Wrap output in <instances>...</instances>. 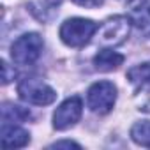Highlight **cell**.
<instances>
[{
  "instance_id": "1",
  "label": "cell",
  "mask_w": 150,
  "mask_h": 150,
  "mask_svg": "<svg viewBox=\"0 0 150 150\" xmlns=\"http://www.w3.org/2000/svg\"><path fill=\"white\" fill-rule=\"evenodd\" d=\"M97 28H99V25L94 23L92 20L71 18V20L62 23V27H60V39L64 41V44H67L71 48H80V46L87 44L94 37Z\"/></svg>"
},
{
  "instance_id": "13",
  "label": "cell",
  "mask_w": 150,
  "mask_h": 150,
  "mask_svg": "<svg viewBox=\"0 0 150 150\" xmlns=\"http://www.w3.org/2000/svg\"><path fill=\"white\" fill-rule=\"evenodd\" d=\"M136 104H138V110L150 113V80L141 83V87L136 94Z\"/></svg>"
},
{
  "instance_id": "15",
  "label": "cell",
  "mask_w": 150,
  "mask_h": 150,
  "mask_svg": "<svg viewBox=\"0 0 150 150\" xmlns=\"http://www.w3.org/2000/svg\"><path fill=\"white\" fill-rule=\"evenodd\" d=\"M2 72H4V76H2V83L4 85H7L11 80H14V78H11V71H9L7 62H2Z\"/></svg>"
},
{
  "instance_id": "16",
  "label": "cell",
  "mask_w": 150,
  "mask_h": 150,
  "mask_svg": "<svg viewBox=\"0 0 150 150\" xmlns=\"http://www.w3.org/2000/svg\"><path fill=\"white\" fill-rule=\"evenodd\" d=\"M53 148H71V146H76V148H80V145L78 143H72V141H58V143H53L51 145Z\"/></svg>"
},
{
  "instance_id": "4",
  "label": "cell",
  "mask_w": 150,
  "mask_h": 150,
  "mask_svg": "<svg viewBox=\"0 0 150 150\" xmlns=\"http://www.w3.org/2000/svg\"><path fill=\"white\" fill-rule=\"evenodd\" d=\"M117 101V87L111 81H97L88 88L87 104L94 113L106 115Z\"/></svg>"
},
{
  "instance_id": "2",
  "label": "cell",
  "mask_w": 150,
  "mask_h": 150,
  "mask_svg": "<svg viewBox=\"0 0 150 150\" xmlns=\"http://www.w3.org/2000/svg\"><path fill=\"white\" fill-rule=\"evenodd\" d=\"M42 37L39 34H25L11 46V57L18 65H32L42 53Z\"/></svg>"
},
{
  "instance_id": "5",
  "label": "cell",
  "mask_w": 150,
  "mask_h": 150,
  "mask_svg": "<svg viewBox=\"0 0 150 150\" xmlns=\"http://www.w3.org/2000/svg\"><path fill=\"white\" fill-rule=\"evenodd\" d=\"M131 30V20L127 16H113L97 28V42L103 46H118L125 41Z\"/></svg>"
},
{
  "instance_id": "12",
  "label": "cell",
  "mask_w": 150,
  "mask_h": 150,
  "mask_svg": "<svg viewBox=\"0 0 150 150\" xmlns=\"http://www.w3.org/2000/svg\"><path fill=\"white\" fill-rule=\"evenodd\" d=\"M127 80H129L131 83H139V85H141L143 81L150 80V62L129 69V72H127Z\"/></svg>"
},
{
  "instance_id": "8",
  "label": "cell",
  "mask_w": 150,
  "mask_h": 150,
  "mask_svg": "<svg viewBox=\"0 0 150 150\" xmlns=\"http://www.w3.org/2000/svg\"><path fill=\"white\" fill-rule=\"evenodd\" d=\"M28 132L14 124H2V146L4 148H20L28 143Z\"/></svg>"
},
{
  "instance_id": "3",
  "label": "cell",
  "mask_w": 150,
  "mask_h": 150,
  "mask_svg": "<svg viewBox=\"0 0 150 150\" xmlns=\"http://www.w3.org/2000/svg\"><path fill=\"white\" fill-rule=\"evenodd\" d=\"M18 94L23 101L30 103V104H37V106H46L51 104L57 99L55 90L46 85L42 80L37 78H25L18 83Z\"/></svg>"
},
{
  "instance_id": "7",
  "label": "cell",
  "mask_w": 150,
  "mask_h": 150,
  "mask_svg": "<svg viewBox=\"0 0 150 150\" xmlns=\"http://www.w3.org/2000/svg\"><path fill=\"white\" fill-rule=\"evenodd\" d=\"M127 18L134 23V27L145 28L150 23V0H129Z\"/></svg>"
},
{
  "instance_id": "6",
  "label": "cell",
  "mask_w": 150,
  "mask_h": 150,
  "mask_svg": "<svg viewBox=\"0 0 150 150\" xmlns=\"http://www.w3.org/2000/svg\"><path fill=\"white\" fill-rule=\"evenodd\" d=\"M81 111H83V101L78 96H72L69 99H65L57 111L53 113V127L58 131H65L69 127H72L80 118H81Z\"/></svg>"
},
{
  "instance_id": "10",
  "label": "cell",
  "mask_w": 150,
  "mask_h": 150,
  "mask_svg": "<svg viewBox=\"0 0 150 150\" xmlns=\"http://www.w3.org/2000/svg\"><path fill=\"white\" fill-rule=\"evenodd\" d=\"M28 117H30V111L21 106L4 104V108H2V122L4 124H18V122L27 120Z\"/></svg>"
},
{
  "instance_id": "9",
  "label": "cell",
  "mask_w": 150,
  "mask_h": 150,
  "mask_svg": "<svg viewBox=\"0 0 150 150\" xmlns=\"http://www.w3.org/2000/svg\"><path fill=\"white\" fill-rule=\"evenodd\" d=\"M124 64V55L117 53V51H111V50H103L99 51L96 57H94V65L97 71H103V72H110V71H115L118 69L120 65Z\"/></svg>"
},
{
  "instance_id": "11",
  "label": "cell",
  "mask_w": 150,
  "mask_h": 150,
  "mask_svg": "<svg viewBox=\"0 0 150 150\" xmlns=\"http://www.w3.org/2000/svg\"><path fill=\"white\" fill-rule=\"evenodd\" d=\"M131 138L141 146H150V122H136L131 129Z\"/></svg>"
},
{
  "instance_id": "14",
  "label": "cell",
  "mask_w": 150,
  "mask_h": 150,
  "mask_svg": "<svg viewBox=\"0 0 150 150\" xmlns=\"http://www.w3.org/2000/svg\"><path fill=\"white\" fill-rule=\"evenodd\" d=\"M74 4H78V6H81V7H88V9H92V7H99L104 0H72Z\"/></svg>"
}]
</instances>
